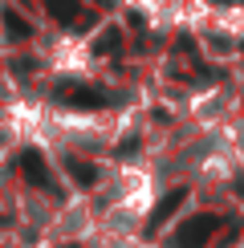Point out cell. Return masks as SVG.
Here are the masks:
<instances>
[{
  "label": "cell",
  "mask_w": 244,
  "mask_h": 248,
  "mask_svg": "<svg viewBox=\"0 0 244 248\" xmlns=\"http://www.w3.org/2000/svg\"><path fill=\"white\" fill-rule=\"evenodd\" d=\"M212 232H216V216H199V220H191L187 228L175 232V248H203Z\"/></svg>",
  "instance_id": "obj_1"
},
{
  "label": "cell",
  "mask_w": 244,
  "mask_h": 248,
  "mask_svg": "<svg viewBox=\"0 0 244 248\" xmlns=\"http://www.w3.org/2000/svg\"><path fill=\"white\" fill-rule=\"evenodd\" d=\"M20 167H25V175H33V183H37V187H49V175H45V163H41V155H37V151H29L25 159H20Z\"/></svg>",
  "instance_id": "obj_2"
},
{
  "label": "cell",
  "mask_w": 244,
  "mask_h": 248,
  "mask_svg": "<svg viewBox=\"0 0 244 248\" xmlns=\"http://www.w3.org/2000/svg\"><path fill=\"white\" fill-rule=\"evenodd\" d=\"M183 200H187V191H183V187H179V191H171V195H167V200H163V203H159V208H155V224H163V220H167V216H171V212H175V208H179V203H183Z\"/></svg>",
  "instance_id": "obj_3"
}]
</instances>
